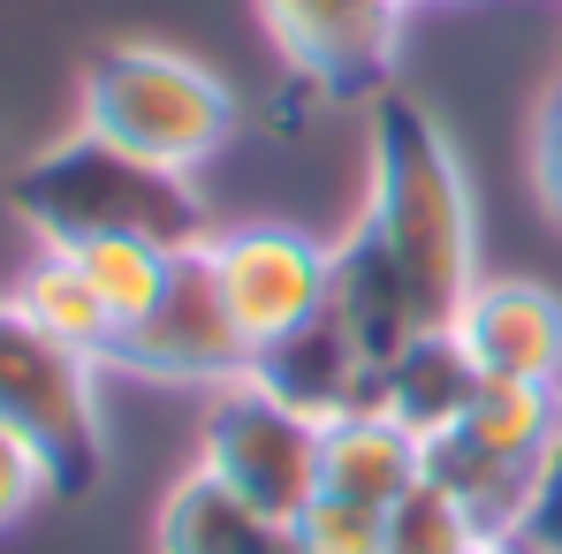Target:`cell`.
<instances>
[{
    "instance_id": "6da1fadb",
    "label": "cell",
    "mask_w": 562,
    "mask_h": 554,
    "mask_svg": "<svg viewBox=\"0 0 562 554\" xmlns=\"http://www.w3.org/2000/svg\"><path fill=\"white\" fill-rule=\"evenodd\" d=\"M373 129H366V228L380 251L403 267L418 312L434 327L457 319V304L479 281V197L457 160V137L434 122V106L411 92L366 99Z\"/></svg>"
},
{
    "instance_id": "7a4b0ae2",
    "label": "cell",
    "mask_w": 562,
    "mask_h": 554,
    "mask_svg": "<svg viewBox=\"0 0 562 554\" xmlns=\"http://www.w3.org/2000/svg\"><path fill=\"white\" fill-rule=\"evenodd\" d=\"M8 205L54 251L92 244V236H145V244H160V251L183 259V251H205V236H213V213L198 197V176L153 168V160L92 137V129H69L61 145H46L8 183Z\"/></svg>"
},
{
    "instance_id": "3957f363",
    "label": "cell",
    "mask_w": 562,
    "mask_h": 554,
    "mask_svg": "<svg viewBox=\"0 0 562 554\" xmlns=\"http://www.w3.org/2000/svg\"><path fill=\"white\" fill-rule=\"evenodd\" d=\"M236 122H244V99L228 92V77L160 38H114L77 77V129H92L153 168H176V176L213 168L228 152Z\"/></svg>"
},
{
    "instance_id": "277c9868",
    "label": "cell",
    "mask_w": 562,
    "mask_h": 554,
    "mask_svg": "<svg viewBox=\"0 0 562 554\" xmlns=\"http://www.w3.org/2000/svg\"><path fill=\"white\" fill-rule=\"evenodd\" d=\"M319 418L296 410L274 380L236 372L205 395L198 410V463L213 486H228L236 501H251L259 517L289 524L312 494H319Z\"/></svg>"
},
{
    "instance_id": "5b68a950",
    "label": "cell",
    "mask_w": 562,
    "mask_h": 554,
    "mask_svg": "<svg viewBox=\"0 0 562 554\" xmlns=\"http://www.w3.org/2000/svg\"><path fill=\"white\" fill-rule=\"evenodd\" d=\"M0 426L31 441L54 494H92L106 463V418H99V358L38 335L8 296H0Z\"/></svg>"
},
{
    "instance_id": "8992f818",
    "label": "cell",
    "mask_w": 562,
    "mask_h": 554,
    "mask_svg": "<svg viewBox=\"0 0 562 554\" xmlns=\"http://www.w3.org/2000/svg\"><path fill=\"white\" fill-rule=\"evenodd\" d=\"M205 274L221 289L251 365L281 350L289 335H304L319 312H327V274H335V244L289 228V221H236V228H213L205 236Z\"/></svg>"
},
{
    "instance_id": "52a82bcc",
    "label": "cell",
    "mask_w": 562,
    "mask_h": 554,
    "mask_svg": "<svg viewBox=\"0 0 562 554\" xmlns=\"http://www.w3.org/2000/svg\"><path fill=\"white\" fill-rule=\"evenodd\" d=\"M304 99H380L403 61L411 0H251Z\"/></svg>"
},
{
    "instance_id": "ba28073f",
    "label": "cell",
    "mask_w": 562,
    "mask_h": 554,
    "mask_svg": "<svg viewBox=\"0 0 562 554\" xmlns=\"http://www.w3.org/2000/svg\"><path fill=\"white\" fill-rule=\"evenodd\" d=\"M106 365L137 372V380H160V387H198V395H213L221 380L251 372V350H244V335H236V319H228V304H221V289H213L198 251L176 259L168 296L114 342Z\"/></svg>"
},
{
    "instance_id": "9c48e42d",
    "label": "cell",
    "mask_w": 562,
    "mask_h": 554,
    "mask_svg": "<svg viewBox=\"0 0 562 554\" xmlns=\"http://www.w3.org/2000/svg\"><path fill=\"white\" fill-rule=\"evenodd\" d=\"M449 335L486 380H532L562 387V296L532 274H479L457 304Z\"/></svg>"
},
{
    "instance_id": "30bf717a",
    "label": "cell",
    "mask_w": 562,
    "mask_h": 554,
    "mask_svg": "<svg viewBox=\"0 0 562 554\" xmlns=\"http://www.w3.org/2000/svg\"><path fill=\"white\" fill-rule=\"evenodd\" d=\"M327 327H335V335L373 365V380L395 365L426 327H434V319L418 312V296H411L403 267L380 251V236L366 228V221L335 244V274H327Z\"/></svg>"
},
{
    "instance_id": "8fae6325",
    "label": "cell",
    "mask_w": 562,
    "mask_h": 554,
    "mask_svg": "<svg viewBox=\"0 0 562 554\" xmlns=\"http://www.w3.org/2000/svg\"><path fill=\"white\" fill-rule=\"evenodd\" d=\"M418 478H426V441L403 418H387L380 403H358V410L327 418V433H319V494L395 509Z\"/></svg>"
},
{
    "instance_id": "7c38bea8",
    "label": "cell",
    "mask_w": 562,
    "mask_h": 554,
    "mask_svg": "<svg viewBox=\"0 0 562 554\" xmlns=\"http://www.w3.org/2000/svg\"><path fill=\"white\" fill-rule=\"evenodd\" d=\"M479 380H486V372L464 358V342H457L449 327H426V335L373 380V403L387 410V418H403L418 441H441V433L464 426Z\"/></svg>"
},
{
    "instance_id": "4fadbf2b",
    "label": "cell",
    "mask_w": 562,
    "mask_h": 554,
    "mask_svg": "<svg viewBox=\"0 0 562 554\" xmlns=\"http://www.w3.org/2000/svg\"><path fill=\"white\" fill-rule=\"evenodd\" d=\"M153 554H296V540H289V524L259 517L251 501H236L205 471H183L160 501Z\"/></svg>"
},
{
    "instance_id": "5bb4252c",
    "label": "cell",
    "mask_w": 562,
    "mask_h": 554,
    "mask_svg": "<svg viewBox=\"0 0 562 554\" xmlns=\"http://www.w3.org/2000/svg\"><path fill=\"white\" fill-rule=\"evenodd\" d=\"M251 372H259V380H274L281 395H289L296 410H312L319 426H327V418H342V410H358V403H373V365H366V358L327 327V312H319L304 335H289L281 350H267Z\"/></svg>"
},
{
    "instance_id": "9a60e30c",
    "label": "cell",
    "mask_w": 562,
    "mask_h": 554,
    "mask_svg": "<svg viewBox=\"0 0 562 554\" xmlns=\"http://www.w3.org/2000/svg\"><path fill=\"white\" fill-rule=\"evenodd\" d=\"M8 304L38 327V335H54V342H69V350H85V358H114V319H106V304H99V289L85 281V267L69 259V251H54V244H38V259L15 274L8 289Z\"/></svg>"
},
{
    "instance_id": "2e32d148",
    "label": "cell",
    "mask_w": 562,
    "mask_h": 554,
    "mask_svg": "<svg viewBox=\"0 0 562 554\" xmlns=\"http://www.w3.org/2000/svg\"><path fill=\"white\" fill-rule=\"evenodd\" d=\"M69 259L85 267V281L99 289L106 319H114V342L168 296V274H176V251L145 244V236H92V244H69Z\"/></svg>"
},
{
    "instance_id": "e0dca14e",
    "label": "cell",
    "mask_w": 562,
    "mask_h": 554,
    "mask_svg": "<svg viewBox=\"0 0 562 554\" xmlns=\"http://www.w3.org/2000/svg\"><path fill=\"white\" fill-rule=\"evenodd\" d=\"M494 540L464 501L434 478H418L395 509H387V554H479Z\"/></svg>"
},
{
    "instance_id": "ac0fdd59",
    "label": "cell",
    "mask_w": 562,
    "mask_h": 554,
    "mask_svg": "<svg viewBox=\"0 0 562 554\" xmlns=\"http://www.w3.org/2000/svg\"><path fill=\"white\" fill-rule=\"evenodd\" d=\"M289 540H296V554H387V509L342 501V494H312L289 517Z\"/></svg>"
},
{
    "instance_id": "d6986e66",
    "label": "cell",
    "mask_w": 562,
    "mask_h": 554,
    "mask_svg": "<svg viewBox=\"0 0 562 554\" xmlns=\"http://www.w3.org/2000/svg\"><path fill=\"white\" fill-rule=\"evenodd\" d=\"M509 540L532 547V554H562V433H555V449L532 463V478H525V501H517Z\"/></svg>"
},
{
    "instance_id": "ffe728a7",
    "label": "cell",
    "mask_w": 562,
    "mask_h": 554,
    "mask_svg": "<svg viewBox=\"0 0 562 554\" xmlns=\"http://www.w3.org/2000/svg\"><path fill=\"white\" fill-rule=\"evenodd\" d=\"M38 501H54V471H46V456H38L31 441H15V433L0 426V532L23 524Z\"/></svg>"
},
{
    "instance_id": "44dd1931",
    "label": "cell",
    "mask_w": 562,
    "mask_h": 554,
    "mask_svg": "<svg viewBox=\"0 0 562 554\" xmlns=\"http://www.w3.org/2000/svg\"><path fill=\"white\" fill-rule=\"evenodd\" d=\"M532 190H540V205L562 221V84L532 114Z\"/></svg>"
},
{
    "instance_id": "7402d4cb",
    "label": "cell",
    "mask_w": 562,
    "mask_h": 554,
    "mask_svg": "<svg viewBox=\"0 0 562 554\" xmlns=\"http://www.w3.org/2000/svg\"><path fill=\"white\" fill-rule=\"evenodd\" d=\"M479 554H532V547H517V540L502 532V540H486V547H479Z\"/></svg>"
},
{
    "instance_id": "603a6c76",
    "label": "cell",
    "mask_w": 562,
    "mask_h": 554,
    "mask_svg": "<svg viewBox=\"0 0 562 554\" xmlns=\"http://www.w3.org/2000/svg\"><path fill=\"white\" fill-rule=\"evenodd\" d=\"M411 8H426V0H411ZM434 8H441V0H434Z\"/></svg>"
}]
</instances>
